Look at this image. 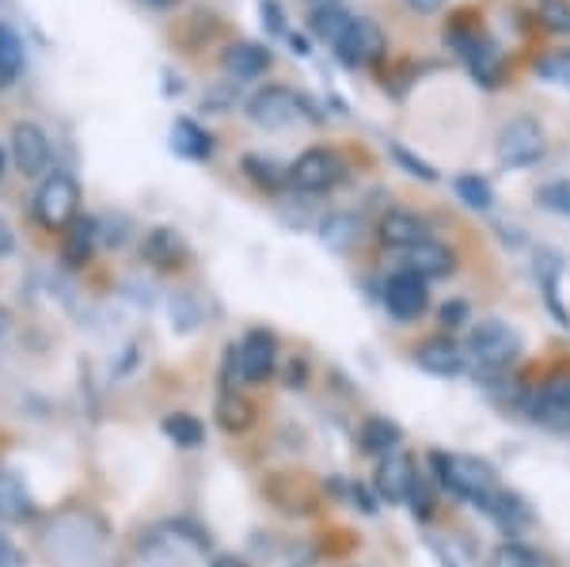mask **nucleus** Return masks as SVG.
I'll list each match as a JSON object with an SVG mask.
<instances>
[{"mask_svg":"<svg viewBox=\"0 0 570 567\" xmlns=\"http://www.w3.org/2000/svg\"><path fill=\"white\" fill-rule=\"evenodd\" d=\"M46 545L58 560H66L69 567H91L104 556V529L91 522L80 510H69V515H58L46 529Z\"/></svg>","mask_w":570,"mask_h":567,"instance_id":"1","label":"nucleus"},{"mask_svg":"<svg viewBox=\"0 0 570 567\" xmlns=\"http://www.w3.org/2000/svg\"><path fill=\"white\" fill-rule=\"evenodd\" d=\"M434 469H438V480L445 483L453 496H461L475 507H494L499 499V483H494V472L487 469L483 461L475 457H461V453H434Z\"/></svg>","mask_w":570,"mask_h":567,"instance_id":"2","label":"nucleus"},{"mask_svg":"<svg viewBox=\"0 0 570 567\" xmlns=\"http://www.w3.org/2000/svg\"><path fill=\"white\" fill-rule=\"evenodd\" d=\"M80 209V183L69 176V172H50L42 179L39 195H35V217H39L42 228L50 233H61L77 222Z\"/></svg>","mask_w":570,"mask_h":567,"instance_id":"3","label":"nucleus"},{"mask_svg":"<svg viewBox=\"0 0 570 567\" xmlns=\"http://www.w3.org/2000/svg\"><path fill=\"white\" fill-rule=\"evenodd\" d=\"M518 351H521L518 332H513L510 324H502V320H483V324H475L472 335H468V359L483 373L505 370V365L518 359Z\"/></svg>","mask_w":570,"mask_h":567,"instance_id":"4","label":"nucleus"},{"mask_svg":"<svg viewBox=\"0 0 570 567\" xmlns=\"http://www.w3.org/2000/svg\"><path fill=\"white\" fill-rule=\"evenodd\" d=\"M331 46H335V53H338V61H343V66L365 69V66H373V61L384 58V50H389V39H384L381 23L365 20V16H351L346 31L338 35V39L331 42Z\"/></svg>","mask_w":570,"mask_h":567,"instance_id":"5","label":"nucleus"},{"mask_svg":"<svg viewBox=\"0 0 570 567\" xmlns=\"http://www.w3.org/2000/svg\"><path fill=\"white\" fill-rule=\"evenodd\" d=\"M540 153H544V130L537 118L518 115L499 130V160L505 168H529L540 160Z\"/></svg>","mask_w":570,"mask_h":567,"instance_id":"6","label":"nucleus"},{"mask_svg":"<svg viewBox=\"0 0 570 567\" xmlns=\"http://www.w3.org/2000/svg\"><path fill=\"white\" fill-rule=\"evenodd\" d=\"M247 118L263 130H282V126H293L301 118V99L297 91L282 88V85H271L263 91H255L247 99Z\"/></svg>","mask_w":570,"mask_h":567,"instance_id":"7","label":"nucleus"},{"mask_svg":"<svg viewBox=\"0 0 570 567\" xmlns=\"http://www.w3.org/2000/svg\"><path fill=\"white\" fill-rule=\"evenodd\" d=\"M289 179L297 190L320 195V190L335 187V183L343 179V160H338L335 149H308V153H301L297 164L289 168Z\"/></svg>","mask_w":570,"mask_h":567,"instance_id":"8","label":"nucleus"},{"mask_svg":"<svg viewBox=\"0 0 570 567\" xmlns=\"http://www.w3.org/2000/svg\"><path fill=\"white\" fill-rule=\"evenodd\" d=\"M236 373L247 381V385H259L274 373V362H278V346H274L271 332H247L244 343L236 346Z\"/></svg>","mask_w":570,"mask_h":567,"instance_id":"9","label":"nucleus"},{"mask_svg":"<svg viewBox=\"0 0 570 567\" xmlns=\"http://www.w3.org/2000/svg\"><path fill=\"white\" fill-rule=\"evenodd\" d=\"M12 160L20 168V176L35 179L46 172L50 164V137H46L42 126L35 123H16L12 126Z\"/></svg>","mask_w":570,"mask_h":567,"instance_id":"10","label":"nucleus"},{"mask_svg":"<svg viewBox=\"0 0 570 567\" xmlns=\"http://www.w3.org/2000/svg\"><path fill=\"white\" fill-rule=\"evenodd\" d=\"M384 305L395 320H419L426 313L430 294H426V278H419L415 271H400L389 278V290H384Z\"/></svg>","mask_w":570,"mask_h":567,"instance_id":"11","label":"nucleus"},{"mask_svg":"<svg viewBox=\"0 0 570 567\" xmlns=\"http://www.w3.org/2000/svg\"><path fill=\"white\" fill-rule=\"evenodd\" d=\"M532 416H537V423H544L548 431H570V373H556V378L537 392Z\"/></svg>","mask_w":570,"mask_h":567,"instance_id":"12","label":"nucleus"},{"mask_svg":"<svg viewBox=\"0 0 570 567\" xmlns=\"http://www.w3.org/2000/svg\"><path fill=\"white\" fill-rule=\"evenodd\" d=\"M415 362L419 370L434 373V378H456L464 370V351L449 335H434V340L415 346Z\"/></svg>","mask_w":570,"mask_h":567,"instance_id":"13","label":"nucleus"},{"mask_svg":"<svg viewBox=\"0 0 570 567\" xmlns=\"http://www.w3.org/2000/svg\"><path fill=\"white\" fill-rule=\"evenodd\" d=\"M271 50L259 42H233L225 53H220V69L228 72V77L236 80H255L263 77L266 69H271Z\"/></svg>","mask_w":570,"mask_h":567,"instance_id":"14","label":"nucleus"},{"mask_svg":"<svg viewBox=\"0 0 570 567\" xmlns=\"http://www.w3.org/2000/svg\"><path fill=\"white\" fill-rule=\"evenodd\" d=\"M381 241L389 244V248L411 252L415 244L426 241V225H422V217L411 214V209H389V214L381 217Z\"/></svg>","mask_w":570,"mask_h":567,"instance_id":"15","label":"nucleus"},{"mask_svg":"<svg viewBox=\"0 0 570 567\" xmlns=\"http://www.w3.org/2000/svg\"><path fill=\"white\" fill-rule=\"evenodd\" d=\"M407 271H415L419 278H445L456 271V255L453 248H445L441 241H422L407 252Z\"/></svg>","mask_w":570,"mask_h":567,"instance_id":"16","label":"nucleus"},{"mask_svg":"<svg viewBox=\"0 0 570 567\" xmlns=\"http://www.w3.org/2000/svg\"><path fill=\"white\" fill-rule=\"evenodd\" d=\"M376 488L389 502H407L411 488H415V469L403 453H389L381 461V472H376Z\"/></svg>","mask_w":570,"mask_h":567,"instance_id":"17","label":"nucleus"},{"mask_svg":"<svg viewBox=\"0 0 570 567\" xmlns=\"http://www.w3.org/2000/svg\"><path fill=\"white\" fill-rule=\"evenodd\" d=\"M141 252H145V260L160 271H176L183 267V260H187V244H183V236L171 233V228H153V233L145 236Z\"/></svg>","mask_w":570,"mask_h":567,"instance_id":"18","label":"nucleus"},{"mask_svg":"<svg viewBox=\"0 0 570 567\" xmlns=\"http://www.w3.org/2000/svg\"><path fill=\"white\" fill-rule=\"evenodd\" d=\"M35 515L31 491L16 472H0V522H27Z\"/></svg>","mask_w":570,"mask_h":567,"instance_id":"19","label":"nucleus"},{"mask_svg":"<svg viewBox=\"0 0 570 567\" xmlns=\"http://www.w3.org/2000/svg\"><path fill=\"white\" fill-rule=\"evenodd\" d=\"M171 149L190 160H206L209 153H214V137L202 130L198 123H190V118H179V123L171 126Z\"/></svg>","mask_w":570,"mask_h":567,"instance_id":"20","label":"nucleus"},{"mask_svg":"<svg viewBox=\"0 0 570 567\" xmlns=\"http://www.w3.org/2000/svg\"><path fill=\"white\" fill-rule=\"evenodd\" d=\"M395 446H400V427L392 423V419L384 416H373L362 423V450L373 453V457H389L395 453Z\"/></svg>","mask_w":570,"mask_h":567,"instance_id":"21","label":"nucleus"},{"mask_svg":"<svg viewBox=\"0 0 570 567\" xmlns=\"http://www.w3.org/2000/svg\"><path fill=\"white\" fill-rule=\"evenodd\" d=\"M217 419H220V427H225L228 434H240V431H247V427L255 423V408L247 404L244 397H236V392H220Z\"/></svg>","mask_w":570,"mask_h":567,"instance_id":"22","label":"nucleus"},{"mask_svg":"<svg viewBox=\"0 0 570 567\" xmlns=\"http://www.w3.org/2000/svg\"><path fill=\"white\" fill-rule=\"evenodd\" d=\"M91 244H96V222L85 217V222H72L69 225V236H66V263L69 267H85L91 260Z\"/></svg>","mask_w":570,"mask_h":567,"instance_id":"23","label":"nucleus"},{"mask_svg":"<svg viewBox=\"0 0 570 567\" xmlns=\"http://www.w3.org/2000/svg\"><path fill=\"white\" fill-rule=\"evenodd\" d=\"M23 69V42L16 39L12 27L0 23V88L12 85Z\"/></svg>","mask_w":570,"mask_h":567,"instance_id":"24","label":"nucleus"},{"mask_svg":"<svg viewBox=\"0 0 570 567\" xmlns=\"http://www.w3.org/2000/svg\"><path fill=\"white\" fill-rule=\"evenodd\" d=\"M164 434H168L176 446H183V450H195V446H202V438H206V427H202L195 416L179 411V416L164 419Z\"/></svg>","mask_w":570,"mask_h":567,"instance_id":"25","label":"nucleus"},{"mask_svg":"<svg viewBox=\"0 0 570 567\" xmlns=\"http://www.w3.org/2000/svg\"><path fill=\"white\" fill-rule=\"evenodd\" d=\"M346 23H351V16L343 12V8H320L316 16H312V31L320 35V39L335 42L338 35L346 31Z\"/></svg>","mask_w":570,"mask_h":567,"instance_id":"26","label":"nucleus"},{"mask_svg":"<svg viewBox=\"0 0 570 567\" xmlns=\"http://www.w3.org/2000/svg\"><path fill=\"white\" fill-rule=\"evenodd\" d=\"M456 195H461L472 209H491V203H494L491 183L480 179V176H461V179H456Z\"/></svg>","mask_w":570,"mask_h":567,"instance_id":"27","label":"nucleus"},{"mask_svg":"<svg viewBox=\"0 0 570 567\" xmlns=\"http://www.w3.org/2000/svg\"><path fill=\"white\" fill-rule=\"evenodd\" d=\"M487 567H540V560H537V553H532V548L510 541V545L494 548V556H491V564H487Z\"/></svg>","mask_w":570,"mask_h":567,"instance_id":"28","label":"nucleus"},{"mask_svg":"<svg viewBox=\"0 0 570 567\" xmlns=\"http://www.w3.org/2000/svg\"><path fill=\"white\" fill-rule=\"evenodd\" d=\"M244 168H247V176H252L266 190L282 187V179H285V172L274 160H266V157H244Z\"/></svg>","mask_w":570,"mask_h":567,"instance_id":"29","label":"nucleus"},{"mask_svg":"<svg viewBox=\"0 0 570 567\" xmlns=\"http://www.w3.org/2000/svg\"><path fill=\"white\" fill-rule=\"evenodd\" d=\"M540 23L551 35H570V0H544L540 4Z\"/></svg>","mask_w":570,"mask_h":567,"instance_id":"30","label":"nucleus"},{"mask_svg":"<svg viewBox=\"0 0 570 567\" xmlns=\"http://www.w3.org/2000/svg\"><path fill=\"white\" fill-rule=\"evenodd\" d=\"M357 236V225H354V217H346V214H335V217H327L324 222V241L331 244V248H346Z\"/></svg>","mask_w":570,"mask_h":567,"instance_id":"31","label":"nucleus"},{"mask_svg":"<svg viewBox=\"0 0 570 567\" xmlns=\"http://www.w3.org/2000/svg\"><path fill=\"white\" fill-rule=\"evenodd\" d=\"M537 72H540V77H548V80H556V85L570 88V50L548 53L544 61H537Z\"/></svg>","mask_w":570,"mask_h":567,"instance_id":"32","label":"nucleus"},{"mask_svg":"<svg viewBox=\"0 0 570 567\" xmlns=\"http://www.w3.org/2000/svg\"><path fill=\"white\" fill-rule=\"evenodd\" d=\"M540 203L559 209V214H570V183H551V187L540 190Z\"/></svg>","mask_w":570,"mask_h":567,"instance_id":"33","label":"nucleus"},{"mask_svg":"<svg viewBox=\"0 0 570 567\" xmlns=\"http://www.w3.org/2000/svg\"><path fill=\"white\" fill-rule=\"evenodd\" d=\"M441 324H445V328L468 324V305H464V301H449V305L441 309Z\"/></svg>","mask_w":570,"mask_h":567,"instance_id":"34","label":"nucleus"},{"mask_svg":"<svg viewBox=\"0 0 570 567\" xmlns=\"http://www.w3.org/2000/svg\"><path fill=\"white\" fill-rule=\"evenodd\" d=\"M0 567H20V553H16V545L4 534H0Z\"/></svg>","mask_w":570,"mask_h":567,"instance_id":"35","label":"nucleus"},{"mask_svg":"<svg viewBox=\"0 0 570 567\" xmlns=\"http://www.w3.org/2000/svg\"><path fill=\"white\" fill-rule=\"evenodd\" d=\"M403 4L411 8V12H419V16H434L445 8V0H403Z\"/></svg>","mask_w":570,"mask_h":567,"instance_id":"36","label":"nucleus"},{"mask_svg":"<svg viewBox=\"0 0 570 567\" xmlns=\"http://www.w3.org/2000/svg\"><path fill=\"white\" fill-rule=\"evenodd\" d=\"M263 23H271V31H282V8L274 4V0H263Z\"/></svg>","mask_w":570,"mask_h":567,"instance_id":"37","label":"nucleus"},{"mask_svg":"<svg viewBox=\"0 0 570 567\" xmlns=\"http://www.w3.org/2000/svg\"><path fill=\"white\" fill-rule=\"evenodd\" d=\"M395 157H400L403 164H407V168H411V176H422V179H434V172H430V168H426V164L411 160V157H407V153H403V149H395Z\"/></svg>","mask_w":570,"mask_h":567,"instance_id":"38","label":"nucleus"},{"mask_svg":"<svg viewBox=\"0 0 570 567\" xmlns=\"http://www.w3.org/2000/svg\"><path fill=\"white\" fill-rule=\"evenodd\" d=\"M16 248V236H12V225L4 222V217H0V255H8Z\"/></svg>","mask_w":570,"mask_h":567,"instance_id":"39","label":"nucleus"},{"mask_svg":"<svg viewBox=\"0 0 570 567\" xmlns=\"http://www.w3.org/2000/svg\"><path fill=\"white\" fill-rule=\"evenodd\" d=\"M214 567H247V564L240 560V556H217Z\"/></svg>","mask_w":570,"mask_h":567,"instance_id":"40","label":"nucleus"},{"mask_svg":"<svg viewBox=\"0 0 570 567\" xmlns=\"http://www.w3.org/2000/svg\"><path fill=\"white\" fill-rule=\"evenodd\" d=\"M141 4H149V8H160V12H164V8H176L179 0H141Z\"/></svg>","mask_w":570,"mask_h":567,"instance_id":"41","label":"nucleus"},{"mask_svg":"<svg viewBox=\"0 0 570 567\" xmlns=\"http://www.w3.org/2000/svg\"><path fill=\"white\" fill-rule=\"evenodd\" d=\"M0 176H4V149H0Z\"/></svg>","mask_w":570,"mask_h":567,"instance_id":"42","label":"nucleus"},{"mask_svg":"<svg viewBox=\"0 0 570 567\" xmlns=\"http://www.w3.org/2000/svg\"><path fill=\"white\" fill-rule=\"evenodd\" d=\"M0 332H4V324H0Z\"/></svg>","mask_w":570,"mask_h":567,"instance_id":"43","label":"nucleus"}]
</instances>
